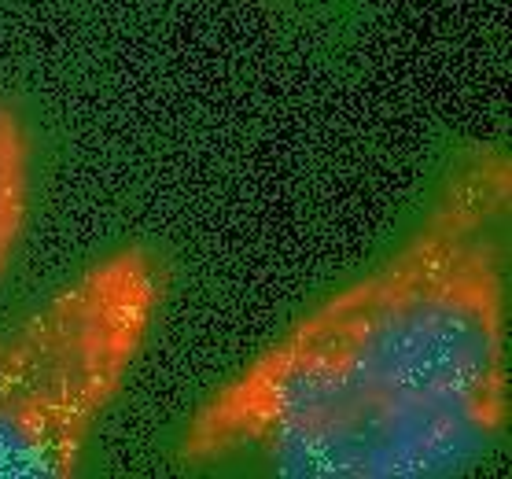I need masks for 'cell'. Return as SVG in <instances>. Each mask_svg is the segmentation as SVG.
<instances>
[{
	"label": "cell",
	"instance_id": "obj_2",
	"mask_svg": "<svg viewBox=\"0 0 512 479\" xmlns=\"http://www.w3.org/2000/svg\"><path fill=\"white\" fill-rule=\"evenodd\" d=\"M148 247L104 255L0 332V479L82 472L166 299Z\"/></svg>",
	"mask_w": 512,
	"mask_h": 479
},
{
	"label": "cell",
	"instance_id": "obj_3",
	"mask_svg": "<svg viewBox=\"0 0 512 479\" xmlns=\"http://www.w3.org/2000/svg\"><path fill=\"white\" fill-rule=\"evenodd\" d=\"M34 203V137L19 107L0 96V281L15 266Z\"/></svg>",
	"mask_w": 512,
	"mask_h": 479
},
{
	"label": "cell",
	"instance_id": "obj_1",
	"mask_svg": "<svg viewBox=\"0 0 512 479\" xmlns=\"http://www.w3.org/2000/svg\"><path fill=\"white\" fill-rule=\"evenodd\" d=\"M509 218V152L472 144L391 255L196 409L181 465L251 461L288 479L483 465L509 428Z\"/></svg>",
	"mask_w": 512,
	"mask_h": 479
}]
</instances>
